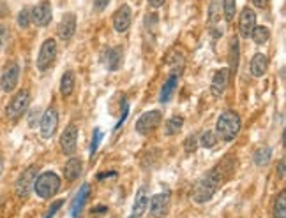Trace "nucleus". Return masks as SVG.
Wrapping results in <instances>:
<instances>
[{"instance_id": "obj_1", "label": "nucleus", "mask_w": 286, "mask_h": 218, "mask_svg": "<svg viewBox=\"0 0 286 218\" xmlns=\"http://www.w3.org/2000/svg\"><path fill=\"white\" fill-rule=\"evenodd\" d=\"M221 187V176H219V167H214V169L205 174L202 179H200L198 183L194 185L193 188V197L194 202H198V204H203V202L210 201L214 194L217 192V188Z\"/></svg>"}, {"instance_id": "obj_2", "label": "nucleus", "mask_w": 286, "mask_h": 218, "mask_svg": "<svg viewBox=\"0 0 286 218\" xmlns=\"http://www.w3.org/2000/svg\"><path fill=\"white\" fill-rule=\"evenodd\" d=\"M216 129L223 141H234L240 132V116L235 111H225L217 118Z\"/></svg>"}, {"instance_id": "obj_3", "label": "nucleus", "mask_w": 286, "mask_h": 218, "mask_svg": "<svg viewBox=\"0 0 286 218\" xmlns=\"http://www.w3.org/2000/svg\"><path fill=\"white\" fill-rule=\"evenodd\" d=\"M34 190L41 199H52L60 190V178L55 173H52V171L43 173V174H39L35 178Z\"/></svg>"}, {"instance_id": "obj_4", "label": "nucleus", "mask_w": 286, "mask_h": 218, "mask_svg": "<svg viewBox=\"0 0 286 218\" xmlns=\"http://www.w3.org/2000/svg\"><path fill=\"white\" fill-rule=\"evenodd\" d=\"M28 102H30V93H28V90H20L7 104V109H5L7 118L18 120L20 116H23V113H25L26 108H28Z\"/></svg>"}, {"instance_id": "obj_5", "label": "nucleus", "mask_w": 286, "mask_h": 218, "mask_svg": "<svg viewBox=\"0 0 286 218\" xmlns=\"http://www.w3.org/2000/svg\"><path fill=\"white\" fill-rule=\"evenodd\" d=\"M57 58V43L55 39H46L39 49V57H37V69L41 72L48 70L53 65V62Z\"/></svg>"}, {"instance_id": "obj_6", "label": "nucleus", "mask_w": 286, "mask_h": 218, "mask_svg": "<svg viewBox=\"0 0 286 218\" xmlns=\"http://www.w3.org/2000/svg\"><path fill=\"white\" fill-rule=\"evenodd\" d=\"M35 178H37V167L35 166H30L28 169L23 171L22 174H20V178H18V181H16L18 197H22V199L28 197V194H30L32 188H34Z\"/></svg>"}, {"instance_id": "obj_7", "label": "nucleus", "mask_w": 286, "mask_h": 218, "mask_svg": "<svg viewBox=\"0 0 286 218\" xmlns=\"http://www.w3.org/2000/svg\"><path fill=\"white\" fill-rule=\"evenodd\" d=\"M161 113L159 111H147V113H143L140 116V120L136 122V132L140 135H147L150 134V132H154L156 129L159 127V123H161Z\"/></svg>"}, {"instance_id": "obj_8", "label": "nucleus", "mask_w": 286, "mask_h": 218, "mask_svg": "<svg viewBox=\"0 0 286 218\" xmlns=\"http://www.w3.org/2000/svg\"><path fill=\"white\" fill-rule=\"evenodd\" d=\"M57 127H58L57 109L48 108L46 109V113L43 114V118H41V135H43L44 139H50V137H53V134L57 132Z\"/></svg>"}, {"instance_id": "obj_9", "label": "nucleus", "mask_w": 286, "mask_h": 218, "mask_svg": "<svg viewBox=\"0 0 286 218\" xmlns=\"http://www.w3.org/2000/svg\"><path fill=\"white\" fill-rule=\"evenodd\" d=\"M170 204H172L170 194H157L150 199V215L154 218H166L168 211H170Z\"/></svg>"}, {"instance_id": "obj_10", "label": "nucleus", "mask_w": 286, "mask_h": 218, "mask_svg": "<svg viewBox=\"0 0 286 218\" xmlns=\"http://www.w3.org/2000/svg\"><path fill=\"white\" fill-rule=\"evenodd\" d=\"M18 79H20V65L13 62L4 69V74L0 78V87L5 93L13 92L18 85Z\"/></svg>"}, {"instance_id": "obj_11", "label": "nucleus", "mask_w": 286, "mask_h": 218, "mask_svg": "<svg viewBox=\"0 0 286 218\" xmlns=\"http://www.w3.org/2000/svg\"><path fill=\"white\" fill-rule=\"evenodd\" d=\"M52 4L48 0H43L41 4H37L30 13V22H34L37 26H46L52 22Z\"/></svg>"}, {"instance_id": "obj_12", "label": "nucleus", "mask_w": 286, "mask_h": 218, "mask_svg": "<svg viewBox=\"0 0 286 218\" xmlns=\"http://www.w3.org/2000/svg\"><path fill=\"white\" fill-rule=\"evenodd\" d=\"M76 141H78V127L69 125L60 135V146L66 155H73L76 152Z\"/></svg>"}, {"instance_id": "obj_13", "label": "nucleus", "mask_w": 286, "mask_h": 218, "mask_svg": "<svg viewBox=\"0 0 286 218\" xmlns=\"http://www.w3.org/2000/svg\"><path fill=\"white\" fill-rule=\"evenodd\" d=\"M131 7H129L128 4L120 5L119 9H117V13H115L113 16V28L117 32H126L131 26Z\"/></svg>"}, {"instance_id": "obj_14", "label": "nucleus", "mask_w": 286, "mask_h": 218, "mask_svg": "<svg viewBox=\"0 0 286 218\" xmlns=\"http://www.w3.org/2000/svg\"><path fill=\"white\" fill-rule=\"evenodd\" d=\"M256 26V14L253 9L244 7L242 14H240V20H238V30H240V35L242 37H249L253 32V28Z\"/></svg>"}, {"instance_id": "obj_15", "label": "nucleus", "mask_w": 286, "mask_h": 218, "mask_svg": "<svg viewBox=\"0 0 286 218\" xmlns=\"http://www.w3.org/2000/svg\"><path fill=\"white\" fill-rule=\"evenodd\" d=\"M58 37L62 41H69L76 32V16L73 13L64 14V18L58 23Z\"/></svg>"}, {"instance_id": "obj_16", "label": "nucleus", "mask_w": 286, "mask_h": 218, "mask_svg": "<svg viewBox=\"0 0 286 218\" xmlns=\"http://www.w3.org/2000/svg\"><path fill=\"white\" fill-rule=\"evenodd\" d=\"M226 85H228V69H221L217 70L214 78H212V85H210V92L214 97H221L225 93Z\"/></svg>"}, {"instance_id": "obj_17", "label": "nucleus", "mask_w": 286, "mask_h": 218, "mask_svg": "<svg viewBox=\"0 0 286 218\" xmlns=\"http://www.w3.org/2000/svg\"><path fill=\"white\" fill-rule=\"evenodd\" d=\"M88 194H90V187L85 183L83 187L79 188V192L76 194V197L73 199V204H71V215H73V218L79 217V213H81L85 202H87V199H88Z\"/></svg>"}, {"instance_id": "obj_18", "label": "nucleus", "mask_w": 286, "mask_h": 218, "mask_svg": "<svg viewBox=\"0 0 286 218\" xmlns=\"http://www.w3.org/2000/svg\"><path fill=\"white\" fill-rule=\"evenodd\" d=\"M147 206H149V190H147V187H141L136 192V197H134L132 215L136 218H140L147 211Z\"/></svg>"}, {"instance_id": "obj_19", "label": "nucleus", "mask_w": 286, "mask_h": 218, "mask_svg": "<svg viewBox=\"0 0 286 218\" xmlns=\"http://www.w3.org/2000/svg\"><path fill=\"white\" fill-rule=\"evenodd\" d=\"M269 69V58L263 53H256L251 60V74L255 78H263V74Z\"/></svg>"}, {"instance_id": "obj_20", "label": "nucleus", "mask_w": 286, "mask_h": 218, "mask_svg": "<svg viewBox=\"0 0 286 218\" xmlns=\"http://www.w3.org/2000/svg\"><path fill=\"white\" fill-rule=\"evenodd\" d=\"M177 85H179V76L173 72V74L168 76V79L164 81L163 88H161V95H159V101L163 102V104H166V102L172 99L173 93H175Z\"/></svg>"}, {"instance_id": "obj_21", "label": "nucleus", "mask_w": 286, "mask_h": 218, "mask_svg": "<svg viewBox=\"0 0 286 218\" xmlns=\"http://www.w3.org/2000/svg\"><path fill=\"white\" fill-rule=\"evenodd\" d=\"M81 174V160L79 158H69L64 167V178L67 181H75V179L79 178Z\"/></svg>"}, {"instance_id": "obj_22", "label": "nucleus", "mask_w": 286, "mask_h": 218, "mask_svg": "<svg viewBox=\"0 0 286 218\" xmlns=\"http://www.w3.org/2000/svg\"><path fill=\"white\" fill-rule=\"evenodd\" d=\"M75 85H76V81H75L73 70H66L60 79V93L64 97H69L71 93H73V90H75Z\"/></svg>"}, {"instance_id": "obj_23", "label": "nucleus", "mask_w": 286, "mask_h": 218, "mask_svg": "<svg viewBox=\"0 0 286 218\" xmlns=\"http://www.w3.org/2000/svg\"><path fill=\"white\" fill-rule=\"evenodd\" d=\"M122 62V48H111L106 53V67L110 70H117Z\"/></svg>"}, {"instance_id": "obj_24", "label": "nucleus", "mask_w": 286, "mask_h": 218, "mask_svg": "<svg viewBox=\"0 0 286 218\" xmlns=\"http://www.w3.org/2000/svg\"><path fill=\"white\" fill-rule=\"evenodd\" d=\"M253 41H255L256 44H265L267 41L270 39V30H269V26H255L251 32V35H249Z\"/></svg>"}, {"instance_id": "obj_25", "label": "nucleus", "mask_w": 286, "mask_h": 218, "mask_svg": "<svg viewBox=\"0 0 286 218\" xmlns=\"http://www.w3.org/2000/svg\"><path fill=\"white\" fill-rule=\"evenodd\" d=\"M230 67H232V74L237 72L238 67V39L234 37L230 41Z\"/></svg>"}, {"instance_id": "obj_26", "label": "nucleus", "mask_w": 286, "mask_h": 218, "mask_svg": "<svg viewBox=\"0 0 286 218\" xmlns=\"http://www.w3.org/2000/svg\"><path fill=\"white\" fill-rule=\"evenodd\" d=\"M182 125H184V118L182 116H172L166 122V129H164V132H166V135H175V134L181 132Z\"/></svg>"}, {"instance_id": "obj_27", "label": "nucleus", "mask_w": 286, "mask_h": 218, "mask_svg": "<svg viewBox=\"0 0 286 218\" xmlns=\"http://www.w3.org/2000/svg\"><path fill=\"white\" fill-rule=\"evenodd\" d=\"M274 218H286V192L283 190L274 204Z\"/></svg>"}, {"instance_id": "obj_28", "label": "nucleus", "mask_w": 286, "mask_h": 218, "mask_svg": "<svg viewBox=\"0 0 286 218\" xmlns=\"http://www.w3.org/2000/svg\"><path fill=\"white\" fill-rule=\"evenodd\" d=\"M217 134L216 132H212V131H207V132H203V135L200 137V144H202L203 148H214L217 144Z\"/></svg>"}, {"instance_id": "obj_29", "label": "nucleus", "mask_w": 286, "mask_h": 218, "mask_svg": "<svg viewBox=\"0 0 286 218\" xmlns=\"http://www.w3.org/2000/svg\"><path fill=\"white\" fill-rule=\"evenodd\" d=\"M270 148H267V146H265V148H260L258 150V152L255 153V164L256 166H267V164H269L270 162Z\"/></svg>"}, {"instance_id": "obj_30", "label": "nucleus", "mask_w": 286, "mask_h": 218, "mask_svg": "<svg viewBox=\"0 0 286 218\" xmlns=\"http://www.w3.org/2000/svg\"><path fill=\"white\" fill-rule=\"evenodd\" d=\"M223 11H225L226 22H232L237 11V0H223Z\"/></svg>"}, {"instance_id": "obj_31", "label": "nucleus", "mask_w": 286, "mask_h": 218, "mask_svg": "<svg viewBox=\"0 0 286 218\" xmlns=\"http://www.w3.org/2000/svg\"><path fill=\"white\" fill-rule=\"evenodd\" d=\"M208 14H210V16H208L210 23H216L217 20H219V18H221V0H212Z\"/></svg>"}, {"instance_id": "obj_32", "label": "nucleus", "mask_w": 286, "mask_h": 218, "mask_svg": "<svg viewBox=\"0 0 286 218\" xmlns=\"http://www.w3.org/2000/svg\"><path fill=\"white\" fill-rule=\"evenodd\" d=\"M18 25L20 28H26V26L30 25V13H28V9H22L20 14H18Z\"/></svg>"}, {"instance_id": "obj_33", "label": "nucleus", "mask_w": 286, "mask_h": 218, "mask_svg": "<svg viewBox=\"0 0 286 218\" xmlns=\"http://www.w3.org/2000/svg\"><path fill=\"white\" fill-rule=\"evenodd\" d=\"M196 148H198V139H196V135H194V134L187 135V139H185V143H184L185 153H193V152H196Z\"/></svg>"}, {"instance_id": "obj_34", "label": "nucleus", "mask_w": 286, "mask_h": 218, "mask_svg": "<svg viewBox=\"0 0 286 218\" xmlns=\"http://www.w3.org/2000/svg\"><path fill=\"white\" fill-rule=\"evenodd\" d=\"M103 139V132L101 129H96L94 131V137H92V146H90V155L94 157V153L97 152V146H99V141Z\"/></svg>"}, {"instance_id": "obj_35", "label": "nucleus", "mask_w": 286, "mask_h": 218, "mask_svg": "<svg viewBox=\"0 0 286 218\" xmlns=\"http://www.w3.org/2000/svg\"><path fill=\"white\" fill-rule=\"evenodd\" d=\"M62 204H64V201H62V199H60V201H55V202H53V204H52V208H50V210H48V213L44 215L43 218H52L53 215H55V213H57L58 210H60V208H62Z\"/></svg>"}, {"instance_id": "obj_36", "label": "nucleus", "mask_w": 286, "mask_h": 218, "mask_svg": "<svg viewBox=\"0 0 286 218\" xmlns=\"http://www.w3.org/2000/svg\"><path fill=\"white\" fill-rule=\"evenodd\" d=\"M9 39V32H7V26L0 25V48H4L5 43Z\"/></svg>"}, {"instance_id": "obj_37", "label": "nucleus", "mask_w": 286, "mask_h": 218, "mask_svg": "<svg viewBox=\"0 0 286 218\" xmlns=\"http://www.w3.org/2000/svg\"><path fill=\"white\" fill-rule=\"evenodd\" d=\"M110 4V0H94V9L96 11H104Z\"/></svg>"}, {"instance_id": "obj_38", "label": "nucleus", "mask_w": 286, "mask_h": 218, "mask_svg": "<svg viewBox=\"0 0 286 218\" xmlns=\"http://www.w3.org/2000/svg\"><path fill=\"white\" fill-rule=\"evenodd\" d=\"M253 5L258 9H265L269 5V0H253Z\"/></svg>"}, {"instance_id": "obj_39", "label": "nucleus", "mask_w": 286, "mask_h": 218, "mask_svg": "<svg viewBox=\"0 0 286 218\" xmlns=\"http://www.w3.org/2000/svg\"><path fill=\"white\" fill-rule=\"evenodd\" d=\"M164 2H166V0H149V4L154 9H159L161 5H164Z\"/></svg>"}, {"instance_id": "obj_40", "label": "nucleus", "mask_w": 286, "mask_h": 218, "mask_svg": "<svg viewBox=\"0 0 286 218\" xmlns=\"http://www.w3.org/2000/svg\"><path fill=\"white\" fill-rule=\"evenodd\" d=\"M278 171H279V178L283 179V178H285V158L279 162V169Z\"/></svg>"}, {"instance_id": "obj_41", "label": "nucleus", "mask_w": 286, "mask_h": 218, "mask_svg": "<svg viewBox=\"0 0 286 218\" xmlns=\"http://www.w3.org/2000/svg\"><path fill=\"white\" fill-rule=\"evenodd\" d=\"M2 171H4V158L0 157V174H2Z\"/></svg>"}, {"instance_id": "obj_42", "label": "nucleus", "mask_w": 286, "mask_h": 218, "mask_svg": "<svg viewBox=\"0 0 286 218\" xmlns=\"http://www.w3.org/2000/svg\"><path fill=\"white\" fill-rule=\"evenodd\" d=\"M129 218H136V217H134V215H131V217H129Z\"/></svg>"}]
</instances>
